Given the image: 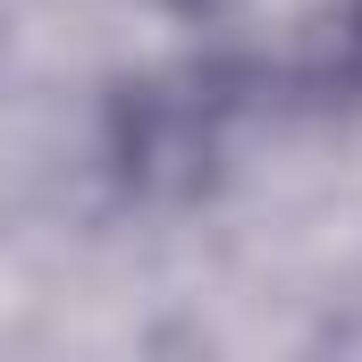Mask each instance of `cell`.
<instances>
[{
    "instance_id": "obj_1",
    "label": "cell",
    "mask_w": 362,
    "mask_h": 362,
    "mask_svg": "<svg viewBox=\"0 0 362 362\" xmlns=\"http://www.w3.org/2000/svg\"><path fill=\"white\" fill-rule=\"evenodd\" d=\"M245 68H185L177 85H127L110 101V160L135 194H185L211 177L219 127L245 93H228Z\"/></svg>"
},
{
    "instance_id": "obj_2",
    "label": "cell",
    "mask_w": 362,
    "mask_h": 362,
    "mask_svg": "<svg viewBox=\"0 0 362 362\" xmlns=\"http://www.w3.org/2000/svg\"><path fill=\"white\" fill-rule=\"evenodd\" d=\"M295 85H303V101H320V110H362V0H346V8L312 34Z\"/></svg>"
}]
</instances>
